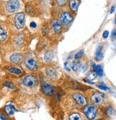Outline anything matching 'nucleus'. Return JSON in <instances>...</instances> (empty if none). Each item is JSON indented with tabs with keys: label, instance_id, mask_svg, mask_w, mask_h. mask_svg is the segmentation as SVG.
I'll use <instances>...</instances> for the list:
<instances>
[{
	"label": "nucleus",
	"instance_id": "12",
	"mask_svg": "<svg viewBox=\"0 0 116 120\" xmlns=\"http://www.w3.org/2000/svg\"><path fill=\"white\" fill-rule=\"evenodd\" d=\"M4 69L9 74L12 75H14V76L22 77L24 74H25V71H24V69L22 67H19V65H15V64L7 65L4 66Z\"/></svg>",
	"mask_w": 116,
	"mask_h": 120
},
{
	"label": "nucleus",
	"instance_id": "18",
	"mask_svg": "<svg viewBox=\"0 0 116 120\" xmlns=\"http://www.w3.org/2000/svg\"><path fill=\"white\" fill-rule=\"evenodd\" d=\"M95 54V59H96V61L100 62L103 59V56H104V53H103V47L102 46V45H99V46L97 47Z\"/></svg>",
	"mask_w": 116,
	"mask_h": 120
},
{
	"label": "nucleus",
	"instance_id": "1",
	"mask_svg": "<svg viewBox=\"0 0 116 120\" xmlns=\"http://www.w3.org/2000/svg\"><path fill=\"white\" fill-rule=\"evenodd\" d=\"M30 37V34L27 29L22 30V32L12 33L11 35H9V41L14 50L26 51L31 40Z\"/></svg>",
	"mask_w": 116,
	"mask_h": 120
},
{
	"label": "nucleus",
	"instance_id": "3",
	"mask_svg": "<svg viewBox=\"0 0 116 120\" xmlns=\"http://www.w3.org/2000/svg\"><path fill=\"white\" fill-rule=\"evenodd\" d=\"M88 92L89 94H87L88 97V100H90V104H95L96 106L101 107V106H104L106 103L107 97L104 93H102L97 90H93L91 88L89 89Z\"/></svg>",
	"mask_w": 116,
	"mask_h": 120
},
{
	"label": "nucleus",
	"instance_id": "32",
	"mask_svg": "<svg viewBox=\"0 0 116 120\" xmlns=\"http://www.w3.org/2000/svg\"><path fill=\"white\" fill-rule=\"evenodd\" d=\"M30 26H31L32 28H36V27H37V24H36L35 22H31V24H30Z\"/></svg>",
	"mask_w": 116,
	"mask_h": 120
},
{
	"label": "nucleus",
	"instance_id": "21",
	"mask_svg": "<svg viewBox=\"0 0 116 120\" xmlns=\"http://www.w3.org/2000/svg\"><path fill=\"white\" fill-rule=\"evenodd\" d=\"M67 119H69V120H81V119H83V117L79 112L72 111L68 115Z\"/></svg>",
	"mask_w": 116,
	"mask_h": 120
},
{
	"label": "nucleus",
	"instance_id": "9",
	"mask_svg": "<svg viewBox=\"0 0 116 120\" xmlns=\"http://www.w3.org/2000/svg\"><path fill=\"white\" fill-rule=\"evenodd\" d=\"M27 51H17L14 50L9 56V62L12 64L20 65L23 63Z\"/></svg>",
	"mask_w": 116,
	"mask_h": 120
},
{
	"label": "nucleus",
	"instance_id": "8",
	"mask_svg": "<svg viewBox=\"0 0 116 120\" xmlns=\"http://www.w3.org/2000/svg\"><path fill=\"white\" fill-rule=\"evenodd\" d=\"M73 19L74 17L72 14L69 11H65L60 14L57 20L60 23L62 29L64 31H66V29H67V28L69 27L72 22H73Z\"/></svg>",
	"mask_w": 116,
	"mask_h": 120
},
{
	"label": "nucleus",
	"instance_id": "10",
	"mask_svg": "<svg viewBox=\"0 0 116 120\" xmlns=\"http://www.w3.org/2000/svg\"><path fill=\"white\" fill-rule=\"evenodd\" d=\"M42 93L46 97H51L57 93V88L52 84L47 82H42L40 85Z\"/></svg>",
	"mask_w": 116,
	"mask_h": 120
},
{
	"label": "nucleus",
	"instance_id": "34",
	"mask_svg": "<svg viewBox=\"0 0 116 120\" xmlns=\"http://www.w3.org/2000/svg\"><path fill=\"white\" fill-rule=\"evenodd\" d=\"M1 94H2V92H0V97H1Z\"/></svg>",
	"mask_w": 116,
	"mask_h": 120
},
{
	"label": "nucleus",
	"instance_id": "16",
	"mask_svg": "<svg viewBox=\"0 0 116 120\" xmlns=\"http://www.w3.org/2000/svg\"><path fill=\"white\" fill-rule=\"evenodd\" d=\"M10 32L7 26L0 24V43H4L8 41Z\"/></svg>",
	"mask_w": 116,
	"mask_h": 120
},
{
	"label": "nucleus",
	"instance_id": "22",
	"mask_svg": "<svg viewBox=\"0 0 116 120\" xmlns=\"http://www.w3.org/2000/svg\"><path fill=\"white\" fill-rule=\"evenodd\" d=\"M80 4V0H70L69 5L72 11L76 12Z\"/></svg>",
	"mask_w": 116,
	"mask_h": 120
},
{
	"label": "nucleus",
	"instance_id": "33",
	"mask_svg": "<svg viewBox=\"0 0 116 120\" xmlns=\"http://www.w3.org/2000/svg\"><path fill=\"white\" fill-rule=\"evenodd\" d=\"M113 11H114V7H112L111 11H110V13H112V12H113Z\"/></svg>",
	"mask_w": 116,
	"mask_h": 120
},
{
	"label": "nucleus",
	"instance_id": "15",
	"mask_svg": "<svg viewBox=\"0 0 116 120\" xmlns=\"http://www.w3.org/2000/svg\"><path fill=\"white\" fill-rule=\"evenodd\" d=\"M20 9V2L19 0H9L6 3L5 10L7 13H14Z\"/></svg>",
	"mask_w": 116,
	"mask_h": 120
},
{
	"label": "nucleus",
	"instance_id": "6",
	"mask_svg": "<svg viewBox=\"0 0 116 120\" xmlns=\"http://www.w3.org/2000/svg\"><path fill=\"white\" fill-rule=\"evenodd\" d=\"M80 111L84 114V115L88 119H95L97 117L98 113L100 112L98 106H96L93 104H87L85 106L80 109Z\"/></svg>",
	"mask_w": 116,
	"mask_h": 120
},
{
	"label": "nucleus",
	"instance_id": "5",
	"mask_svg": "<svg viewBox=\"0 0 116 120\" xmlns=\"http://www.w3.org/2000/svg\"><path fill=\"white\" fill-rule=\"evenodd\" d=\"M22 85L26 88L35 89L39 84V77L35 73L24 74L21 79Z\"/></svg>",
	"mask_w": 116,
	"mask_h": 120
},
{
	"label": "nucleus",
	"instance_id": "27",
	"mask_svg": "<svg viewBox=\"0 0 116 120\" xmlns=\"http://www.w3.org/2000/svg\"><path fill=\"white\" fill-rule=\"evenodd\" d=\"M84 52H85L84 49H82V50H80V52H78L77 53H76V54L75 55V59H80L83 56Z\"/></svg>",
	"mask_w": 116,
	"mask_h": 120
},
{
	"label": "nucleus",
	"instance_id": "25",
	"mask_svg": "<svg viewBox=\"0 0 116 120\" xmlns=\"http://www.w3.org/2000/svg\"><path fill=\"white\" fill-rule=\"evenodd\" d=\"M97 75L96 74V73L94 71H90L88 75H87V77H86V79H88V82H90V81H93L94 79H96Z\"/></svg>",
	"mask_w": 116,
	"mask_h": 120
},
{
	"label": "nucleus",
	"instance_id": "7",
	"mask_svg": "<svg viewBox=\"0 0 116 120\" xmlns=\"http://www.w3.org/2000/svg\"><path fill=\"white\" fill-rule=\"evenodd\" d=\"M12 26L14 29V32L13 33L20 32L24 29L25 26V14L24 12H19L14 15Z\"/></svg>",
	"mask_w": 116,
	"mask_h": 120
},
{
	"label": "nucleus",
	"instance_id": "29",
	"mask_svg": "<svg viewBox=\"0 0 116 120\" xmlns=\"http://www.w3.org/2000/svg\"><path fill=\"white\" fill-rule=\"evenodd\" d=\"M88 67H89L88 64L87 63V62H84L83 64L82 63V64H81V67H80V69L82 70V71L85 72V71H86L87 70H88Z\"/></svg>",
	"mask_w": 116,
	"mask_h": 120
},
{
	"label": "nucleus",
	"instance_id": "26",
	"mask_svg": "<svg viewBox=\"0 0 116 120\" xmlns=\"http://www.w3.org/2000/svg\"><path fill=\"white\" fill-rule=\"evenodd\" d=\"M96 86L101 89H103V90H110V89L103 83V82H100L99 84H97Z\"/></svg>",
	"mask_w": 116,
	"mask_h": 120
},
{
	"label": "nucleus",
	"instance_id": "17",
	"mask_svg": "<svg viewBox=\"0 0 116 120\" xmlns=\"http://www.w3.org/2000/svg\"><path fill=\"white\" fill-rule=\"evenodd\" d=\"M103 110V114L105 117H108V118H111L112 117L115 112V109L113 107V106L112 105H108V106H105L104 107L102 108Z\"/></svg>",
	"mask_w": 116,
	"mask_h": 120
},
{
	"label": "nucleus",
	"instance_id": "28",
	"mask_svg": "<svg viewBox=\"0 0 116 120\" xmlns=\"http://www.w3.org/2000/svg\"><path fill=\"white\" fill-rule=\"evenodd\" d=\"M56 3L58 6L60 7H63L66 4V3L67 2L68 0H55Z\"/></svg>",
	"mask_w": 116,
	"mask_h": 120
},
{
	"label": "nucleus",
	"instance_id": "13",
	"mask_svg": "<svg viewBox=\"0 0 116 120\" xmlns=\"http://www.w3.org/2000/svg\"><path fill=\"white\" fill-rule=\"evenodd\" d=\"M50 26L51 29V32L54 35L60 36L62 34V33L63 32V29H62V27L60 23L56 19H52L50 21Z\"/></svg>",
	"mask_w": 116,
	"mask_h": 120
},
{
	"label": "nucleus",
	"instance_id": "2",
	"mask_svg": "<svg viewBox=\"0 0 116 120\" xmlns=\"http://www.w3.org/2000/svg\"><path fill=\"white\" fill-rule=\"evenodd\" d=\"M39 69L43 75V77L47 81V82L51 84L57 83L61 79L62 76L61 69L52 63L45 64L42 68H39Z\"/></svg>",
	"mask_w": 116,
	"mask_h": 120
},
{
	"label": "nucleus",
	"instance_id": "30",
	"mask_svg": "<svg viewBox=\"0 0 116 120\" xmlns=\"http://www.w3.org/2000/svg\"><path fill=\"white\" fill-rule=\"evenodd\" d=\"M108 34H109L108 31H105V32H104V33H103V37L105 39H106V38L108 37Z\"/></svg>",
	"mask_w": 116,
	"mask_h": 120
},
{
	"label": "nucleus",
	"instance_id": "11",
	"mask_svg": "<svg viewBox=\"0 0 116 120\" xmlns=\"http://www.w3.org/2000/svg\"><path fill=\"white\" fill-rule=\"evenodd\" d=\"M70 95L79 107L80 110L82 107L85 106L88 103V100L87 99V97L80 92H72L70 94Z\"/></svg>",
	"mask_w": 116,
	"mask_h": 120
},
{
	"label": "nucleus",
	"instance_id": "23",
	"mask_svg": "<svg viewBox=\"0 0 116 120\" xmlns=\"http://www.w3.org/2000/svg\"><path fill=\"white\" fill-rule=\"evenodd\" d=\"M3 85L5 86L7 88L10 89H16V87H17V85H16L15 83H14L12 81H9V80L3 82Z\"/></svg>",
	"mask_w": 116,
	"mask_h": 120
},
{
	"label": "nucleus",
	"instance_id": "19",
	"mask_svg": "<svg viewBox=\"0 0 116 120\" xmlns=\"http://www.w3.org/2000/svg\"><path fill=\"white\" fill-rule=\"evenodd\" d=\"M81 64H82V62H81L80 59H75V60H73V61L71 62L70 67L74 71H78L80 69Z\"/></svg>",
	"mask_w": 116,
	"mask_h": 120
},
{
	"label": "nucleus",
	"instance_id": "31",
	"mask_svg": "<svg viewBox=\"0 0 116 120\" xmlns=\"http://www.w3.org/2000/svg\"><path fill=\"white\" fill-rule=\"evenodd\" d=\"M116 32H115V29H114L113 32H112V39H115V37H116Z\"/></svg>",
	"mask_w": 116,
	"mask_h": 120
},
{
	"label": "nucleus",
	"instance_id": "4",
	"mask_svg": "<svg viewBox=\"0 0 116 120\" xmlns=\"http://www.w3.org/2000/svg\"><path fill=\"white\" fill-rule=\"evenodd\" d=\"M23 62L25 65V67L32 73H36L38 70H39L40 67L39 61L37 60V57L32 52H27Z\"/></svg>",
	"mask_w": 116,
	"mask_h": 120
},
{
	"label": "nucleus",
	"instance_id": "20",
	"mask_svg": "<svg viewBox=\"0 0 116 120\" xmlns=\"http://www.w3.org/2000/svg\"><path fill=\"white\" fill-rule=\"evenodd\" d=\"M4 113L8 116H12L14 113L17 112L15 107H14L13 105L12 104H8V105H6L4 108Z\"/></svg>",
	"mask_w": 116,
	"mask_h": 120
},
{
	"label": "nucleus",
	"instance_id": "14",
	"mask_svg": "<svg viewBox=\"0 0 116 120\" xmlns=\"http://www.w3.org/2000/svg\"><path fill=\"white\" fill-rule=\"evenodd\" d=\"M44 54H43V62L45 63V64H50L52 62V61L55 56V50L54 48H53L52 46H50L48 49H45Z\"/></svg>",
	"mask_w": 116,
	"mask_h": 120
},
{
	"label": "nucleus",
	"instance_id": "24",
	"mask_svg": "<svg viewBox=\"0 0 116 120\" xmlns=\"http://www.w3.org/2000/svg\"><path fill=\"white\" fill-rule=\"evenodd\" d=\"M94 71L96 73L99 77H102L103 75V69L100 65H95L94 66Z\"/></svg>",
	"mask_w": 116,
	"mask_h": 120
}]
</instances>
